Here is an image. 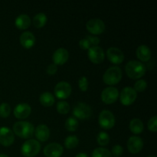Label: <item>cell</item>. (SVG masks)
I'll return each mask as SVG.
<instances>
[{
    "label": "cell",
    "mask_w": 157,
    "mask_h": 157,
    "mask_svg": "<svg viewBox=\"0 0 157 157\" xmlns=\"http://www.w3.org/2000/svg\"><path fill=\"white\" fill-rule=\"evenodd\" d=\"M20 42L23 47L26 48L32 47L35 42V37L32 32L25 31L20 35Z\"/></svg>",
    "instance_id": "cell-19"
},
{
    "label": "cell",
    "mask_w": 157,
    "mask_h": 157,
    "mask_svg": "<svg viewBox=\"0 0 157 157\" xmlns=\"http://www.w3.org/2000/svg\"><path fill=\"white\" fill-rule=\"evenodd\" d=\"M92 157H112V154L107 149L98 147L93 151Z\"/></svg>",
    "instance_id": "cell-28"
},
{
    "label": "cell",
    "mask_w": 157,
    "mask_h": 157,
    "mask_svg": "<svg viewBox=\"0 0 157 157\" xmlns=\"http://www.w3.org/2000/svg\"><path fill=\"white\" fill-rule=\"evenodd\" d=\"M41 150V144L38 140L34 139L25 141L21 148V152L25 157H33L36 156Z\"/></svg>",
    "instance_id": "cell-4"
},
{
    "label": "cell",
    "mask_w": 157,
    "mask_h": 157,
    "mask_svg": "<svg viewBox=\"0 0 157 157\" xmlns=\"http://www.w3.org/2000/svg\"><path fill=\"white\" fill-rule=\"evenodd\" d=\"M15 24L20 29H27L31 24L30 17L26 14H21L16 17L15 20Z\"/></svg>",
    "instance_id": "cell-22"
},
{
    "label": "cell",
    "mask_w": 157,
    "mask_h": 157,
    "mask_svg": "<svg viewBox=\"0 0 157 157\" xmlns=\"http://www.w3.org/2000/svg\"><path fill=\"white\" fill-rule=\"evenodd\" d=\"M87 55L90 61L95 64L101 63L104 59V52L100 46H94L87 51Z\"/></svg>",
    "instance_id": "cell-13"
},
{
    "label": "cell",
    "mask_w": 157,
    "mask_h": 157,
    "mask_svg": "<svg viewBox=\"0 0 157 157\" xmlns=\"http://www.w3.org/2000/svg\"><path fill=\"white\" fill-rule=\"evenodd\" d=\"M11 113V107L8 103H2L0 104V116L2 117H7Z\"/></svg>",
    "instance_id": "cell-31"
},
{
    "label": "cell",
    "mask_w": 157,
    "mask_h": 157,
    "mask_svg": "<svg viewBox=\"0 0 157 157\" xmlns=\"http://www.w3.org/2000/svg\"><path fill=\"white\" fill-rule=\"evenodd\" d=\"M65 128L69 131H75L78 127V120L74 117H70L65 121Z\"/></svg>",
    "instance_id": "cell-26"
},
{
    "label": "cell",
    "mask_w": 157,
    "mask_h": 157,
    "mask_svg": "<svg viewBox=\"0 0 157 157\" xmlns=\"http://www.w3.org/2000/svg\"><path fill=\"white\" fill-rule=\"evenodd\" d=\"M32 107L29 104L20 103L14 108V115L18 119H25L30 115Z\"/></svg>",
    "instance_id": "cell-16"
},
{
    "label": "cell",
    "mask_w": 157,
    "mask_h": 157,
    "mask_svg": "<svg viewBox=\"0 0 157 157\" xmlns=\"http://www.w3.org/2000/svg\"><path fill=\"white\" fill-rule=\"evenodd\" d=\"M69 57V53L67 50L64 48H59L54 52L52 55L54 64H63L67 61Z\"/></svg>",
    "instance_id": "cell-17"
},
{
    "label": "cell",
    "mask_w": 157,
    "mask_h": 157,
    "mask_svg": "<svg viewBox=\"0 0 157 157\" xmlns=\"http://www.w3.org/2000/svg\"><path fill=\"white\" fill-rule=\"evenodd\" d=\"M136 56L140 61H148L151 58V50L145 44H141L136 48Z\"/></svg>",
    "instance_id": "cell-21"
},
{
    "label": "cell",
    "mask_w": 157,
    "mask_h": 157,
    "mask_svg": "<svg viewBox=\"0 0 157 157\" xmlns=\"http://www.w3.org/2000/svg\"><path fill=\"white\" fill-rule=\"evenodd\" d=\"M147 157H156V156H147Z\"/></svg>",
    "instance_id": "cell-39"
},
{
    "label": "cell",
    "mask_w": 157,
    "mask_h": 157,
    "mask_svg": "<svg viewBox=\"0 0 157 157\" xmlns=\"http://www.w3.org/2000/svg\"><path fill=\"white\" fill-rule=\"evenodd\" d=\"M119 97V91L114 87H107L101 92V100L105 104H113Z\"/></svg>",
    "instance_id": "cell-9"
},
{
    "label": "cell",
    "mask_w": 157,
    "mask_h": 157,
    "mask_svg": "<svg viewBox=\"0 0 157 157\" xmlns=\"http://www.w3.org/2000/svg\"><path fill=\"white\" fill-rule=\"evenodd\" d=\"M147 87V83L145 80L140 79L134 84V90L138 92H143Z\"/></svg>",
    "instance_id": "cell-32"
},
{
    "label": "cell",
    "mask_w": 157,
    "mask_h": 157,
    "mask_svg": "<svg viewBox=\"0 0 157 157\" xmlns=\"http://www.w3.org/2000/svg\"><path fill=\"white\" fill-rule=\"evenodd\" d=\"M71 86L67 81H60L55 87V94L59 99H65L71 93Z\"/></svg>",
    "instance_id": "cell-7"
},
{
    "label": "cell",
    "mask_w": 157,
    "mask_h": 157,
    "mask_svg": "<svg viewBox=\"0 0 157 157\" xmlns=\"http://www.w3.org/2000/svg\"><path fill=\"white\" fill-rule=\"evenodd\" d=\"M35 134L37 139L41 142L47 140L50 136V130L45 124H40L35 128Z\"/></svg>",
    "instance_id": "cell-20"
},
{
    "label": "cell",
    "mask_w": 157,
    "mask_h": 157,
    "mask_svg": "<svg viewBox=\"0 0 157 157\" xmlns=\"http://www.w3.org/2000/svg\"><path fill=\"white\" fill-rule=\"evenodd\" d=\"M15 140V135L10 128L7 127H0V144L6 147L12 145Z\"/></svg>",
    "instance_id": "cell-12"
},
{
    "label": "cell",
    "mask_w": 157,
    "mask_h": 157,
    "mask_svg": "<svg viewBox=\"0 0 157 157\" xmlns=\"http://www.w3.org/2000/svg\"><path fill=\"white\" fill-rule=\"evenodd\" d=\"M78 86L82 91H86L88 88V81L85 76H82L78 80Z\"/></svg>",
    "instance_id": "cell-33"
},
{
    "label": "cell",
    "mask_w": 157,
    "mask_h": 157,
    "mask_svg": "<svg viewBox=\"0 0 157 157\" xmlns=\"http://www.w3.org/2000/svg\"><path fill=\"white\" fill-rule=\"evenodd\" d=\"M57 110H58V113L65 114V113H68L69 110H70V105L65 101H58V104H57Z\"/></svg>",
    "instance_id": "cell-30"
},
{
    "label": "cell",
    "mask_w": 157,
    "mask_h": 157,
    "mask_svg": "<svg viewBox=\"0 0 157 157\" xmlns=\"http://www.w3.org/2000/svg\"><path fill=\"white\" fill-rule=\"evenodd\" d=\"M39 101L42 105L46 106V107H49V106L53 105L55 103V98H54L53 94L51 92L45 91L43 92L39 97Z\"/></svg>",
    "instance_id": "cell-24"
},
{
    "label": "cell",
    "mask_w": 157,
    "mask_h": 157,
    "mask_svg": "<svg viewBox=\"0 0 157 157\" xmlns=\"http://www.w3.org/2000/svg\"><path fill=\"white\" fill-rule=\"evenodd\" d=\"M75 157H89L88 155L85 153H79L78 154H77Z\"/></svg>",
    "instance_id": "cell-37"
},
{
    "label": "cell",
    "mask_w": 157,
    "mask_h": 157,
    "mask_svg": "<svg viewBox=\"0 0 157 157\" xmlns=\"http://www.w3.org/2000/svg\"><path fill=\"white\" fill-rule=\"evenodd\" d=\"M0 157H9V156L6 154H0Z\"/></svg>",
    "instance_id": "cell-38"
},
{
    "label": "cell",
    "mask_w": 157,
    "mask_h": 157,
    "mask_svg": "<svg viewBox=\"0 0 157 157\" xmlns=\"http://www.w3.org/2000/svg\"><path fill=\"white\" fill-rule=\"evenodd\" d=\"M79 143V139L78 136H75V135H71L66 137L65 140H64V146L67 149H72L77 147V145Z\"/></svg>",
    "instance_id": "cell-27"
},
{
    "label": "cell",
    "mask_w": 157,
    "mask_h": 157,
    "mask_svg": "<svg viewBox=\"0 0 157 157\" xmlns=\"http://www.w3.org/2000/svg\"><path fill=\"white\" fill-rule=\"evenodd\" d=\"M13 131L17 136L21 138L32 137L35 132L34 126L28 121H18L13 125Z\"/></svg>",
    "instance_id": "cell-2"
},
{
    "label": "cell",
    "mask_w": 157,
    "mask_h": 157,
    "mask_svg": "<svg viewBox=\"0 0 157 157\" xmlns=\"http://www.w3.org/2000/svg\"><path fill=\"white\" fill-rule=\"evenodd\" d=\"M73 114L78 119H87L92 114V109L87 104L78 102L73 107Z\"/></svg>",
    "instance_id": "cell-5"
},
{
    "label": "cell",
    "mask_w": 157,
    "mask_h": 157,
    "mask_svg": "<svg viewBox=\"0 0 157 157\" xmlns=\"http://www.w3.org/2000/svg\"><path fill=\"white\" fill-rule=\"evenodd\" d=\"M63 152V147L58 143H51L44 148V154L46 157H60Z\"/></svg>",
    "instance_id": "cell-11"
},
{
    "label": "cell",
    "mask_w": 157,
    "mask_h": 157,
    "mask_svg": "<svg viewBox=\"0 0 157 157\" xmlns=\"http://www.w3.org/2000/svg\"><path fill=\"white\" fill-rule=\"evenodd\" d=\"M57 71H58V66H57L55 64H54V63L49 64V65L47 67V69H46L47 73L50 75H55V74L57 72Z\"/></svg>",
    "instance_id": "cell-36"
},
{
    "label": "cell",
    "mask_w": 157,
    "mask_h": 157,
    "mask_svg": "<svg viewBox=\"0 0 157 157\" xmlns=\"http://www.w3.org/2000/svg\"><path fill=\"white\" fill-rule=\"evenodd\" d=\"M87 29L92 34L98 35L102 33L105 29V24L100 18H91L88 20L86 24Z\"/></svg>",
    "instance_id": "cell-10"
},
{
    "label": "cell",
    "mask_w": 157,
    "mask_h": 157,
    "mask_svg": "<svg viewBox=\"0 0 157 157\" xmlns=\"http://www.w3.org/2000/svg\"><path fill=\"white\" fill-rule=\"evenodd\" d=\"M122 78V70L118 66H112L107 68L103 75L104 83L113 85L119 82Z\"/></svg>",
    "instance_id": "cell-3"
},
{
    "label": "cell",
    "mask_w": 157,
    "mask_h": 157,
    "mask_svg": "<svg viewBox=\"0 0 157 157\" xmlns=\"http://www.w3.org/2000/svg\"><path fill=\"white\" fill-rule=\"evenodd\" d=\"M127 148L132 153H137L142 150L144 147V141L142 138L138 136H132L127 141Z\"/></svg>",
    "instance_id": "cell-15"
},
{
    "label": "cell",
    "mask_w": 157,
    "mask_h": 157,
    "mask_svg": "<svg viewBox=\"0 0 157 157\" xmlns=\"http://www.w3.org/2000/svg\"><path fill=\"white\" fill-rule=\"evenodd\" d=\"M130 129L135 134L140 133L144 130V123L139 118H134L130 121Z\"/></svg>",
    "instance_id": "cell-23"
},
{
    "label": "cell",
    "mask_w": 157,
    "mask_h": 157,
    "mask_svg": "<svg viewBox=\"0 0 157 157\" xmlns=\"http://www.w3.org/2000/svg\"><path fill=\"white\" fill-rule=\"evenodd\" d=\"M156 123H157V117L153 116L149 120L148 123H147V126H148L149 130H151V131L156 132L157 130L156 127Z\"/></svg>",
    "instance_id": "cell-34"
},
{
    "label": "cell",
    "mask_w": 157,
    "mask_h": 157,
    "mask_svg": "<svg viewBox=\"0 0 157 157\" xmlns=\"http://www.w3.org/2000/svg\"><path fill=\"white\" fill-rule=\"evenodd\" d=\"M98 121L102 128L105 130L111 129L115 124V117L111 111L104 110L100 113Z\"/></svg>",
    "instance_id": "cell-6"
},
{
    "label": "cell",
    "mask_w": 157,
    "mask_h": 157,
    "mask_svg": "<svg viewBox=\"0 0 157 157\" xmlns=\"http://www.w3.org/2000/svg\"><path fill=\"white\" fill-rule=\"evenodd\" d=\"M137 94L131 87H126L121 92V102L124 105L128 106L133 104L136 100Z\"/></svg>",
    "instance_id": "cell-8"
},
{
    "label": "cell",
    "mask_w": 157,
    "mask_h": 157,
    "mask_svg": "<svg viewBox=\"0 0 157 157\" xmlns=\"http://www.w3.org/2000/svg\"><path fill=\"white\" fill-rule=\"evenodd\" d=\"M125 71L127 75L133 79H138L144 76L146 72V66L141 61L131 60L125 66Z\"/></svg>",
    "instance_id": "cell-1"
},
{
    "label": "cell",
    "mask_w": 157,
    "mask_h": 157,
    "mask_svg": "<svg viewBox=\"0 0 157 157\" xmlns=\"http://www.w3.org/2000/svg\"><path fill=\"white\" fill-rule=\"evenodd\" d=\"M124 153V149H123L122 146L121 145H114L112 147V151L111 154H113V156L116 157L121 156V155Z\"/></svg>",
    "instance_id": "cell-35"
},
{
    "label": "cell",
    "mask_w": 157,
    "mask_h": 157,
    "mask_svg": "<svg viewBox=\"0 0 157 157\" xmlns=\"http://www.w3.org/2000/svg\"><path fill=\"white\" fill-rule=\"evenodd\" d=\"M33 24L35 27L41 28L47 22V15L44 12H39L36 14L33 18Z\"/></svg>",
    "instance_id": "cell-25"
},
{
    "label": "cell",
    "mask_w": 157,
    "mask_h": 157,
    "mask_svg": "<svg viewBox=\"0 0 157 157\" xmlns=\"http://www.w3.org/2000/svg\"><path fill=\"white\" fill-rule=\"evenodd\" d=\"M100 43V39L98 37L94 35H87L85 38L80 40L79 45L82 49H87L94 46H97Z\"/></svg>",
    "instance_id": "cell-18"
},
{
    "label": "cell",
    "mask_w": 157,
    "mask_h": 157,
    "mask_svg": "<svg viewBox=\"0 0 157 157\" xmlns=\"http://www.w3.org/2000/svg\"><path fill=\"white\" fill-rule=\"evenodd\" d=\"M107 58L113 64H121L124 59V52L117 47H110L107 50Z\"/></svg>",
    "instance_id": "cell-14"
},
{
    "label": "cell",
    "mask_w": 157,
    "mask_h": 157,
    "mask_svg": "<svg viewBox=\"0 0 157 157\" xmlns=\"http://www.w3.org/2000/svg\"><path fill=\"white\" fill-rule=\"evenodd\" d=\"M97 141L101 146H106L109 144L110 136L106 132L101 131L97 136Z\"/></svg>",
    "instance_id": "cell-29"
}]
</instances>
